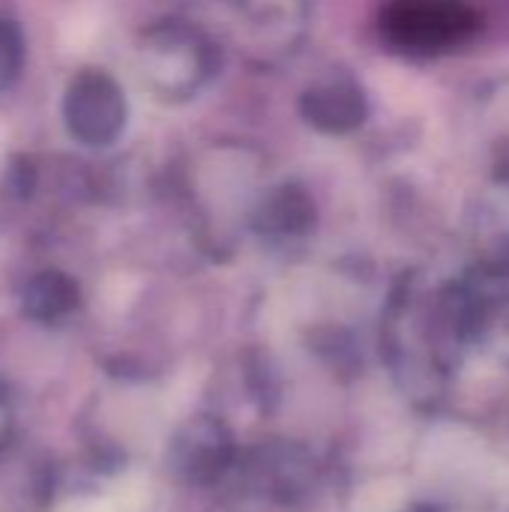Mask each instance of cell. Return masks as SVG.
Masks as SVG:
<instances>
[{
  "label": "cell",
  "instance_id": "6da1fadb",
  "mask_svg": "<svg viewBox=\"0 0 509 512\" xmlns=\"http://www.w3.org/2000/svg\"><path fill=\"white\" fill-rule=\"evenodd\" d=\"M378 30L405 57H441L477 36L480 12L471 0H390Z\"/></svg>",
  "mask_w": 509,
  "mask_h": 512
},
{
  "label": "cell",
  "instance_id": "7a4b0ae2",
  "mask_svg": "<svg viewBox=\"0 0 509 512\" xmlns=\"http://www.w3.org/2000/svg\"><path fill=\"white\" fill-rule=\"evenodd\" d=\"M144 84L162 99H189L213 72L210 42L189 24L165 21L144 33L138 45Z\"/></svg>",
  "mask_w": 509,
  "mask_h": 512
},
{
  "label": "cell",
  "instance_id": "3957f363",
  "mask_svg": "<svg viewBox=\"0 0 509 512\" xmlns=\"http://www.w3.org/2000/svg\"><path fill=\"white\" fill-rule=\"evenodd\" d=\"M63 117L72 138L87 147H105L117 141L126 126V99L120 84L99 69L78 72L66 87Z\"/></svg>",
  "mask_w": 509,
  "mask_h": 512
},
{
  "label": "cell",
  "instance_id": "277c9868",
  "mask_svg": "<svg viewBox=\"0 0 509 512\" xmlns=\"http://www.w3.org/2000/svg\"><path fill=\"white\" fill-rule=\"evenodd\" d=\"M234 438L219 417H189L171 438L168 471L183 486H213L234 465Z\"/></svg>",
  "mask_w": 509,
  "mask_h": 512
},
{
  "label": "cell",
  "instance_id": "5b68a950",
  "mask_svg": "<svg viewBox=\"0 0 509 512\" xmlns=\"http://www.w3.org/2000/svg\"><path fill=\"white\" fill-rule=\"evenodd\" d=\"M303 117L324 135H348L360 129L369 117V102L363 87L348 78L336 75L327 81H318L315 87L306 90L300 102Z\"/></svg>",
  "mask_w": 509,
  "mask_h": 512
},
{
  "label": "cell",
  "instance_id": "8992f818",
  "mask_svg": "<svg viewBox=\"0 0 509 512\" xmlns=\"http://www.w3.org/2000/svg\"><path fill=\"white\" fill-rule=\"evenodd\" d=\"M78 300H81L78 285L60 270L36 273L24 288V312L42 324H51V321L72 315L78 309Z\"/></svg>",
  "mask_w": 509,
  "mask_h": 512
},
{
  "label": "cell",
  "instance_id": "52a82bcc",
  "mask_svg": "<svg viewBox=\"0 0 509 512\" xmlns=\"http://www.w3.org/2000/svg\"><path fill=\"white\" fill-rule=\"evenodd\" d=\"M315 222L312 198L297 186H282L270 198H264L261 210L255 213L258 231L270 234H303Z\"/></svg>",
  "mask_w": 509,
  "mask_h": 512
},
{
  "label": "cell",
  "instance_id": "ba28073f",
  "mask_svg": "<svg viewBox=\"0 0 509 512\" xmlns=\"http://www.w3.org/2000/svg\"><path fill=\"white\" fill-rule=\"evenodd\" d=\"M255 477H258V486L264 489V495L270 498H282V501H291L297 495V489L303 486L300 480V471H297V456L288 450V447H261L255 453Z\"/></svg>",
  "mask_w": 509,
  "mask_h": 512
},
{
  "label": "cell",
  "instance_id": "9c48e42d",
  "mask_svg": "<svg viewBox=\"0 0 509 512\" xmlns=\"http://www.w3.org/2000/svg\"><path fill=\"white\" fill-rule=\"evenodd\" d=\"M24 60V42L12 21H0V87H6Z\"/></svg>",
  "mask_w": 509,
  "mask_h": 512
}]
</instances>
